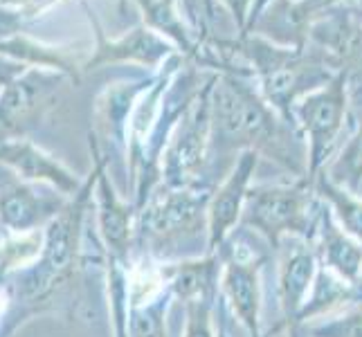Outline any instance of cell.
<instances>
[{
	"instance_id": "cell-1",
	"label": "cell",
	"mask_w": 362,
	"mask_h": 337,
	"mask_svg": "<svg viewBox=\"0 0 362 337\" xmlns=\"http://www.w3.org/2000/svg\"><path fill=\"white\" fill-rule=\"evenodd\" d=\"M211 148L221 155L255 151L268 158L295 178H306L308 151L302 131L286 122L261 90L252 74L241 70L216 72L209 95Z\"/></svg>"
},
{
	"instance_id": "cell-2",
	"label": "cell",
	"mask_w": 362,
	"mask_h": 337,
	"mask_svg": "<svg viewBox=\"0 0 362 337\" xmlns=\"http://www.w3.org/2000/svg\"><path fill=\"white\" fill-rule=\"evenodd\" d=\"M218 45L228 68H243L252 74L266 102L293 126H297L295 106L338 74L308 45L286 47L261 34H243L236 36V41H221Z\"/></svg>"
},
{
	"instance_id": "cell-3",
	"label": "cell",
	"mask_w": 362,
	"mask_h": 337,
	"mask_svg": "<svg viewBox=\"0 0 362 337\" xmlns=\"http://www.w3.org/2000/svg\"><path fill=\"white\" fill-rule=\"evenodd\" d=\"M90 153H93V171L83 180L81 189L70 196L68 205L47 223L41 232V249L32 266L16 270V302L23 304L25 310H39L41 304H47L52 295L74 279L77 268L81 264V234L83 220L95 201V184L99 171V153L97 137L88 135Z\"/></svg>"
},
{
	"instance_id": "cell-4",
	"label": "cell",
	"mask_w": 362,
	"mask_h": 337,
	"mask_svg": "<svg viewBox=\"0 0 362 337\" xmlns=\"http://www.w3.org/2000/svg\"><path fill=\"white\" fill-rule=\"evenodd\" d=\"M322 198L306 178L284 184L250 187L241 225L259 234L270 249H279L286 239H302L313 245Z\"/></svg>"
},
{
	"instance_id": "cell-5",
	"label": "cell",
	"mask_w": 362,
	"mask_h": 337,
	"mask_svg": "<svg viewBox=\"0 0 362 337\" xmlns=\"http://www.w3.org/2000/svg\"><path fill=\"white\" fill-rule=\"evenodd\" d=\"M349 70H340L335 77L324 83L322 88L308 93L295 106V119L306 140L308 169L306 180H313L324 171V167L333 160V151L344 131V122L349 115Z\"/></svg>"
},
{
	"instance_id": "cell-6",
	"label": "cell",
	"mask_w": 362,
	"mask_h": 337,
	"mask_svg": "<svg viewBox=\"0 0 362 337\" xmlns=\"http://www.w3.org/2000/svg\"><path fill=\"white\" fill-rule=\"evenodd\" d=\"M214 187H192V189H169L160 184L137 211V236L151 245L153 252L160 247L176 245L196 236L207 234V203Z\"/></svg>"
},
{
	"instance_id": "cell-7",
	"label": "cell",
	"mask_w": 362,
	"mask_h": 337,
	"mask_svg": "<svg viewBox=\"0 0 362 337\" xmlns=\"http://www.w3.org/2000/svg\"><path fill=\"white\" fill-rule=\"evenodd\" d=\"M216 72L209 74V79L194 99L192 108L180 119L178 129L162 155L160 167V184L169 189H192V187H207L203 184V173L209 162L211 151V106L209 95L214 85Z\"/></svg>"
},
{
	"instance_id": "cell-8",
	"label": "cell",
	"mask_w": 362,
	"mask_h": 337,
	"mask_svg": "<svg viewBox=\"0 0 362 337\" xmlns=\"http://www.w3.org/2000/svg\"><path fill=\"white\" fill-rule=\"evenodd\" d=\"M218 254L223 259L221 297L247 335L272 337L286 331L281 321L270 335H264L261 329V270H264L266 256L259 249H252L247 241L236 239V232L223 243Z\"/></svg>"
},
{
	"instance_id": "cell-9",
	"label": "cell",
	"mask_w": 362,
	"mask_h": 337,
	"mask_svg": "<svg viewBox=\"0 0 362 337\" xmlns=\"http://www.w3.org/2000/svg\"><path fill=\"white\" fill-rule=\"evenodd\" d=\"M81 5L95 32V47L90 49L83 72H90L104 66H115V64H133V66L151 68L158 72L173 54H178V49L169 41H165L156 32L144 28V25H137V28L117 36V39H108L106 30L95 16L88 0H81Z\"/></svg>"
},
{
	"instance_id": "cell-10",
	"label": "cell",
	"mask_w": 362,
	"mask_h": 337,
	"mask_svg": "<svg viewBox=\"0 0 362 337\" xmlns=\"http://www.w3.org/2000/svg\"><path fill=\"white\" fill-rule=\"evenodd\" d=\"M97 137V135H95ZM99 153V171L95 184V207H97V227L106 249V270H131L129 256L137 234V207L135 203L124 201L115 191L113 182L108 180V155Z\"/></svg>"
},
{
	"instance_id": "cell-11",
	"label": "cell",
	"mask_w": 362,
	"mask_h": 337,
	"mask_svg": "<svg viewBox=\"0 0 362 337\" xmlns=\"http://www.w3.org/2000/svg\"><path fill=\"white\" fill-rule=\"evenodd\" d=\"M66 74L45 68H25L0 95V129L7 135H23L52 106Z\"/></svg>"
},
{
	"instance_id": "cell-12",
	"label": "cell",
	"mask_w": 362,
	"mask_h": 337,
	"mask_svg": "<svg viewBox=\"0 0 362 337\" xmlns=\"http://www.w3.org/2000/svg\"><path fill=\"white\" fill-rule=\"evenodd\" d=\"M257 167L259 155L255 151H241L228 176L218 187H214L207 203V252H218L241 225Z\"/></svg>"
},
{
	"instance_id": "cell-13",
	"label": "cell",
	"mask_w": 362,
	"mask_h": 337,
	"mask_svg": "<svg viewBox=\"0 0 362 337\" xmlns=\"http://www.w3.org/2000/svg\"><path fill=\"white\" fill-rule=\"evenodd\" d=\"M0 165L14 171L21 182L45 184L64 196H74L83 184L77 173L25 135L0 137Z\"/></svg>"
},
{
	"instance_id": "cell-14",
	"label": "cell",
	"mask_w": 362,
	"mask_h": 337,
	"mask_svg": "<svg viewBox=\"0 0 362 337\" xmlns=\"http://www.w3.org/2000/svg\"><path fill=\"white\" fill-rule=\"evenodd\" d=\"M43 184H11L0 191V225L16 236H28L45 230L70 196L59 191H43Z\"/></svg>"
},
{
	"instance_id": "cell-15",
	"label": "cell",
	"mask_w": 362,
	"mask_h": 337,
	"mask_svg": "<svg viewBox=\"0 0 362 337\" xmlns=\"http://www.w3.org/2000/svg\"><path fill=\"white\" fill-rule=\"evenodd\" d=\"M0 59H9L25 68H45L61 72L74 85L81 81L83 66L88 61V57L81 54L79 43H45L34 39L28 32H9L0 36Z\"/></svg>"
},
{
	"instance_id": "cell-16",
	"label": "cell",
	"mask_w": 362,
	"mask_h": 337,
	"mask_svg": "<svg viewBox=\"0 0 362 337\" xmlns=\"http://www.w3.org/2000/svg\"><path fill=\"white\" fill-rule=\"evenodd\" d=\"M320 272V261L315 247L297 239L293 247L281 254L279 261V306H281V324L286 331L297 329L299 313L313 288L315 277Z\"/></svg>"
},
{
	"instance_id": "cell-17",
	"label": "cell",
	"mask_w": 362,
	"mask_h": 337,
	"mask_svg": "<svg viewBox=\"0 0 362 337\" xmlns=\"http://www.w3.org/2000/svg\"><path fill=\"white\" fill-rule=\"evenodd\" d=\"M313 247L322 268L331 270L340 279L358 288L362 277V243L354 239L349 232H344L338 218L333 216L331 207L324 201L317 218Z\"/></svg>"
},
{
	"instance_id": "cell-18",
	"label": "cell",
	"mask_w": 362,
	"mask_h": 337,
	"mask_svg": "<svg viewBox=\"0 0 362 337\" xmlns=\"http://www.w3.org/2000/svg\"><path fill=\"white\" fill-rule=\"evenodd\" d=\"M162 277L173 299L194 304L221 299V277H223V259L218 252H205L196 259H182L176 264H162Z\"/></svg>"
},
{
	"instance_id": "cell-19",
	"label": "cell",
	"mask_w": 362,
	"mask_h": 337,
	"mask_svg": "<svg viewBox=\"0 0 362 337\" xmlns=\"http://www.w3.org/2000/svg\"><path fill=\"white\" fill-rule=\"evenodd\" d=\"M182 0H135V5L140 7L142 25L169 41L178 49L187 61H192L194 66L201 64V49L207 39H203L194 28L185 23L178 5Z\"/></svg>"
},
{
	"instance_id": "cell-20",
	"label": "cell",
	"mask_w": 362,
	"mask_h": 337,
	"mask_svg": "<svg viewBox=\"0 0 362 337\" xmlns=\"http://www.w3.org/2000/svg\"><path fill=\"white\" fill-rule=\"evenodd\" d=\"M148 79L140 81H119L108 85V88L97 97V122L99 131L104 133L108 142L115 146H127V133H129V122L133 115V108L137 99L148 85Z\"/></svg>"
},
{
	"instance_id": "cell-21",
	"label": "cell",
	"mask_w": 362,
	"mask_h": 337,
	"mask_svg": "<svg viewBox=\"0 0 362 337\" xmlns=\"http://www.w3.org/2000/svg\"><path fill=\"white\" fill-rule=\"evenodd\" d=\"M360 299H362V295L356 285L346 283L344 279L338 277V274H333L331 270L320 266L313 288H310V295L306 299L302 313H299L297 329L304 326V324L315 321L320 317H327V315L335 313V310H340L354 302H360Z\"/></svg>"
},
{
	"instance_id": "cell-22",
	"label": "cell",
	"mask_w": 362,
	"mask_h": 337,
	"mask_svg": "<svg viewBox=\"0 0 362 337\" xmlns=\"http://www.w3.org/2000/svg\"><path fill=\"white\" fill-rule=\"evenodd\" d=\"M358 106H360V112H358L354 135L349 137V142L342 146V151L322 171L333 184H338L351 194H358L362 187V104Z\"/></svg>"
},
{
	"instance_id": "cell-23",
	"label": "cell",
	"mask_w": 362,
	"mask_h": 337,
	"mask_svg": "<svg viewBox=\"0 0 362 337\" xmlns=\"http://www.w3.org/2000/svg\"><path fill=\"white\" fill-rule=\"evenodd\" d=\"M313 189L315 194L327 203L333 211V216L338 218V223L362 243V198L358 194H351L342 189V187L333 184L324 173L313 180Z\"/></svg>"
},
{
	"instance_id": "cell-24",
	"label": "cell",
	"mask_w": 362,
	"mask_h": 337,
	"mask_svg": "<svg viewBox=\"0 0 362 337\" xmlns=\"http://www.w3.org/2000/svg\"><path fill=\"white\" fill-rule=\"evenodd\" d=\"M173 295L165 288L129 310V337H167V313Z\"/></svg>"
},
{
	"instance_id": "cell-25",
	"label": "cell",
	"mask_w": 362,
	"mask_h": 337,
	"mask_svg": "<svg viewBox=\"0 0 362 337\" xmlns=\"http://www.w3.org/2000/svg\"><path fill=\"white\" fill-rule=\"evenodd\" d=\"M302 329L306 337H362V299Z\"/></svg>"
},
{
	"instance_id": "cell-26",
	"label": "cell",
	"mask_w": 362,
	"mask_h": 337,
	"mask_svg": "<svg viewBox=\"0 0 362 337\" xmlns=\"http://www.w3.org/2000/svg\"><path fill=\"white\" fill-rule=\"evenodd\" d=\"M64 0H0V28L23 32L25 25L39 20Z\"/></svg>"
},
{
	"instance_id": "cell-27",
	"label": "cell",
	"mask_w": 362,
	"mask_h": 337,
	"mask_svg": "<svg viewBox=\"0 0 362 337\" xmlns=\"http://www.w3.org/2000/svg\"><path fill=\"white\" fill-rule=\"evenodd\" d=\"M218 304V302H216ZM216 304L211 302H194L187 304V324L182 337H218V329L214 326Z\"/></svg>"
},
{
	"instance_id": "cell-28",
	"label": "cell",
	"mask_w": 362,
	"mask_h": 337,
	"mask_svg": "<svg viewBox=\"0 0 362 337\" xmlns=\"http://www.w3.org/2000/svg\"><path fill=\"white\" fill-rule=\"evenodd\" d=\"M221 3L232 11V18L236 23L239 36H243L247 30V16H250V9H252L255 0H221Z\"/></svg>"
},
{
	"instance_id": "cell-29",
	"label": "cell",
	"mask_w": 362,
	"mask_h": 337,
	"mask_svg": "<svg viewBox=\"0 0 362 337\" xmlns=\"http://www.w3.org/2000/svg\"><path fill=\"white\" fill-rule=\"evenodd\" d=\"M23 70H25V66L14 64V61H9V59H0V95H3V90L9 85V81L18 77Z\"/></svg>"
},
{
	"instance_id": "cell-30",
	"label": "cell",
	"mask_w": 362,
	"mask_h": 337,
	"mask_svg": "<svg viewBox=\"0 0 362 337\" xmlns=\"http://www.w3.org/2000/svg\"><path fill=\"white\" fill-rule=\"evenodd\" d=\"M270 3H274V0H255V3H252V9H250V16H247V30H245V34L255 28V23H257L259 16L268 9Z\"/></svg>"
},
{
	"instance_id": "cell-31",
	"label": "cell",
	"mask_w": 362,
	"mask_h": 337,
	"mask_svg": "<svg viewBox=\"0 0 362 337\" xmlns=\"http://www.w3.org/2000/svg\"><path fill=\"white\" fill-rule=\"evenodd\" d=\"M182 5H185V9H187V18H189V23H192V28L203 36V39H207V36L201 32V25H203V20L198 18V9H196V5H194V0H182Z\"/></svg>"
},
{
	"instance_id": "cell-32",
	"label": "cell",
	"mask_w": 362,
	"mask_h": 337,
	"mask_svg": "<svg viewBox=\"0 0 362 337\" xmlns=\"http://www.w3.org/2000/svg\"><path fill=\"white\" fill-rule=\"evenodd\" d=\"M226 302H223V297L218 299V337H230V333H228V324H226Z\"/></svg>"
},
{
	"instance_id": "cell-33",
	"label": "cell",
	"mask_w": 362,
	"mask_h": 337,
	"mask_svg": "<svg viewBox=\"0 0 362 337\" xmlns=\"http://www.w3.org/2000/svg\"><path fill=\"white\" fill-rule=\"evenodd\" d=\"M203 5H205V14H207V20H211V18H214V14H216L214 0H203Z\"/></svg>"
},
{
	"instance_id": "cell-34",
	"label": "cell",
	"mask_w": 362,
	"mask_h": 337,
	"mask_svg": "<svg viewBox=\"0 0 362 337\" xmlns=\"http://www.w3.org/2000/svg\"><path fill=\"white\" fill-rule=\"evenodd\" d=\"M288 335L291 337H306V333H304V329L299 326V329H293V331H288Z\"/></svg>"
},
{
	"instance_id": "cell-35",
	"label": "cell",
	"mask_w": 362,
	"mask_h": 337,
	"mask_svg": "<svg viewBox=\"0 0 362 337\" xmlns=\"http://www.w3.org/2000/svg\"><path fill=\"white\" fill-rule=\"evenodd\" d=\"M127 3H129V0H119V11H122V14L127 11Z\"/></svg>"
},
{
	"instance_id": "cell-36",
	"label": "cell",
	"mask_w": 362,
	"mask_h": 337,
	"mask_svg": "<svg viewBox=\"0 0 362 337\" xmlns=\"http://www.w3.org/2000/svg\"><path fill=\"white\" fill-rule=\"evenodd\" d=\"M358 290H360V295H362V277H360V283H358Z\"/></svg>"
},
{
	"instance_id": "cell-37",
	"label": "cell",
	"mask_w": 362,
	"mask_h": 337,
	"mask_svg": "<svg viewBox=\"0 0 362 337\" xmlns=\"http://www.w3.org/2000/svg\"><path fill=\"white\" fill-rule=\"evenodd\" d=\"M5 34H9L7 30H3V28H0V36H5Z\"/></svg>"
}]
</instances>
